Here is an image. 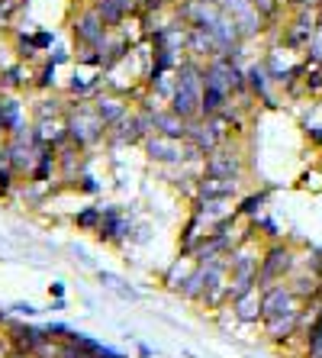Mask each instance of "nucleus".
<instances>
[{
    "mask_svg": "<svg viewBox=\"0 0 322 358\" xmlns=\"http://www.w3.org/2000/svg\"><path fill=\"white\" fill-rule=\"evenodd\" d=\"M239 155H229V152H213L207 162V175L216 178V181H235L239 178Z\"/></svg>",
    "mask_w": 322,
    "mask_h": 358,
    "instance_id": "423d86ee",
    "label": "nucleus"
},
{
    "mask_svg": "<svg viewBox=\"0 0 322 358\" xmlns=\"http://www.w3.org/2000/svg\"><path fill=\"white\" fill-rule=\"evenodd\" d=\"M161 3H165V0H139V7L149 10V13H152V10H161Z\"/></svg>",
    "mask_w": 322,
    "mask_h": 358,
    "instance_id": "412c9836",
    "label": "nucleus"
},
{
    "mask_svg": "<svg viewBox=\"0 0 322 358\" xmlns=\"http://www.w3.org/2000/svg\"><path fill=\"white\" fill-rule=\"evenodd\" d=\"M232 303H235V317L242 323H258L261 320V287H251V291H245L242 297L232 300Z\"/></svg>",
    "mask_w": 322,
    "mask_h": 358,
    "instance_id": "6e6552de",
    "label": "nucleus"
},
{
    "mask_svg": "<svg viewBox=\"0 0 322 358\" xmlns=\"http://www.w3.org/2000/svg\"><path fill=\"white\" fill-rule=\"evenodd\" d=\"M10 339H13L17 352H23V355H39V352L45 349V339H49V336L39 333V329H33V326L13 323L10 326Z\"/></svg>",
    "mask_w": 322,
    "mask_h": 358,
    "instance_id": "39448f33",
    "label": "nucleus"
},
{
    "mask_svg": "<svg viewBox=\"0 0 322 358\" xmlns=\"http://www.w3.org/2000/svg\"><path fill=\"white\" fill-rule=\"evenodd\" d=\"M17 110L13 100H0V129H17Z\"/></svg>",
    "mask_w": 322,
    "mask_h": 358,
    "instance_id": "dca6fc26",
    "label": "nucleus"
},
{
    "mask_svg": "<svg viewBox=\"0 0 322 358\" xmlns=\"http://www.w3.org/2000/svg\"><path fill=\"white\" fill-rule=\"evenodd\" d=\"M200 97H203V78H197V68L193 65H184L181 78H177V87H174V97H171V110L184 120L197 117Z\"/></svg>",
    "mask_w": 322,
    "mask_h": 358,
    "instance_id": "f257e3e1",
    "label": "nucleus"
},
{
    "mask_svg": "<svg viewBox=\"0 0 322 358\" xmlns=\"http://www.w3.org/2000/svg\"><path fill=\"white\" fill-rule=\"evenodd\" d=\"M149 152H152V159H158V162L184 159L181 145H177V139H171V136H155V139H149Z\"/></svg>",
    "mask_w": 322,
    "mask_h": 358,
    "instance_id": "9d476101",
    "label": "nucleus"
},
{
    "mask_svg": "<svg viewBox=\"0 0 322 358\" xmlns=\"http://www.w3.org/2000/svg\"><path fill=\"white\" fill-rule=\"evenodd\" d=\"M293 268H297V255H293V249L284 245V242H274L271 249L265 252V259H261V268H258V287L281 284Z\"/></svg>",
    "mask_w": 322,
    "mask_h": 358,
    "instance_id": "f03ea898",
    "label": "nucleus"
},
{
    "mask_svg": "<svg viewBox=\"0 0 322 358\" xmlns=\"http://www.w3.org/2000/svg\"><path fill=\"white\" fill-rule=\"evenodd\" d=\"M248 87H251V91H255L261 100H268V71H265V68L255 65L251 71H248Z\"/></svg>",
    "mask_w": 322,
    "mask_h": 358,
    "instance_id": "4468645a",
    "label": "nucleus"
},
{
    "mask_svg": "<svg viewBox=\"0 0 322 358\" xmlns=\"http://www.w3.org/2000/svg\"><path fill=\"white\" fill-rule=\"evenodd\" d=\"M84 191H87V194L97 191V184H94V178H84Z\"/></svg>",
    "mask_w": 322,
    "mask_h": 358,
    "instance_id": "b1692460",
    "label": "nucleus"
},
{
    "mask_svg": "<svg viewBox=\"0 0 322 358\" xmlns=\"http://www.w3.org/2000/svg\"><path fill=\"white\" fill-rule=\"evenodd\" d=\"M258 262L261 259H251V255H245V252H235L232 255V284H229V297H242L245 291H251V287H258Z\"/></svg>",
    "mask_w": 322,
    "mask_h": 358,
    "instance_id": "7ed1b4c3",
    "label": "nucleus"
},
{
    "mask_svg": "<svg viewBox=\"0 0 322 358\" xmlns=\"http://www.w3.org/2000/svg\"><path fill=\"white\" fill-rule=\"evenodd\" d=\"M10 191V168L3 165L0 168V194H7Z\"/></svg>",
    "mask_w": 322,
    "mask_h": 358,
    "instance_id": "a211bd4d",
    "label": "nucleus"
},
{
    "mask_svg": "<svg viewBox=\"0 0 322 358\" xmlns=\"http://www.w3.org/2000/svg\"><path fill=\"white\" fill-rule=\"evenodd\" d=\"M52 294H55V297H65V284H52Z\"/></svg>",
    "mask_w": 322,
    "mask_h": 358,
    "instance_id": "393cba45",
    "label": "nucleus"
},
{
    "mask_svg": "<svg viewBox=\"0 0 322 358\" xmlns=\"http://www.w3.org/2000/svg\"><path fill=\"white\" fill-rule=\"evenodd\" d=\"M155 126L161 129V136H171V139H181V136H187V129H184V117H177V113H155Z\"/></svg>",
    "mask_w": 322,
    "mask_h": 358,
    "instance_id": "9b49d317",
    "label": "nucleus"
},
{
    "mask_svg": "<svg viewBox=\"0 0 322 358\" xmlns=\"http://www.w3.org/2000/svg\"><path fill=\"white\" fill-rule=\"evenodd\" d=\"M97 117L103 120V126L107 123H116V120L126 117V110L119 100H97Z\"/></svg>",
    "mask_w": 322,
    "mask_h": 358,
    "instance_id": "f8f14e48",
    "label": "nucleus"
},
{
    "mask_svg": "<svg viewBox=\"0 0 322 358\" xmlns=\"http://www.w3.org/2000/svg\"><path fill=\"white\" fill-rule=\"evenodd\" d=\"M75 36L84 49H97L107 42V23L100 20L97 10H84L81 17L75 20Z\"/></svg>",
    "mask_w": 322,
    "mask_h": 358,
    "instance_id": "20e7f679",
    "label": "nucleus"
},
{
    "mask_svg": "<svg viewBox=\"0 0 322 358\" xmlns=\"http://www.w3.org/2000/svg\"><path fill=\"white\" fill-rule=\"evenodd\" d=\"M136 7H139V0H97V7L94 10H97L100 20H103L107 26H119Z\"/></svg>",
    "mask_w": 322,
    "mask_h": 358,
    "instance_id": "0eeeda50",
    "label": "nucleus"
},
{
    "mask_svg": "<svg viewBox=\"0 0 322 358\" xmlns=\"http://www.w3.org/2000/svg\"><path fill=\"white\" fill-rule=\"evenodd\" d=\"M261 229H265V233L271 236V239H277V226H274V223H268V220H261Z\"/></svg>",
    "mask_w": 322,
    "mask_h": 358,
    "instance_id": "4be33fe9",
    "label": "nucleus"
},
{
    "mask_svg": "<svg viewBox=\"0 0 322 358\" xmlns=\"http://www.w3.org/2000/svg\"><path fill=\"white\" fill-rule=\"evenodd\" d=\"M265 203H268V194H251V197H245L239 207H235V213H239V217H255Z\"/></svg>",
    "mask_w": 322,
    "mask_h": 358,
    "instance_id": "2eb2a0df",
    "label": "nucleus"
},
{
    "mask_svg": "<svg viewBox=\"0 0 322 358\" xmlns=\"http://www.w3.org/2000/svg\"><path fill=\"white\" fill-rule=\"evenodd\" d=\"M306 136H309V142L322 145V126H309V129H306Z\"/></svg>",
    "mask_w": 322,
    "mask_h": 358,
    "instance_id": "aec40b11",
    "label": "nucleus"
},
{
    "mask_svg": "<svg viewBox=\"0 0 322 358\" xmlns=\"http://www.w3.org/2000/svg\"><path fill=\"white\" fill-rule=\"evenodd\" d=\"M33 45H36V49H49V45H52V36L49 33H39L33 39Z\"/></svg>",
    "mask_w": 322,
    "mask_h": 358,
    "instance_id": "6ab92c4d",
    "label": "nucleus"
},
{
    "mask_svg": "<svg viewBox=\"0 0 322 358\" xmlns=\"http://www.w3.org/2000/svg\"><path fill=\"white\" fill-rule=\"evenodd\" d=\"M126 229H129V226H126V220L119 217V210L116 207H107L103 210V223H100V239H107V242H116V239H123L126 236Z\"/></svg>",
    "mask_w": 322,
    "mask_h": 358,
    "instance_id": "1a4fd4ad",
    "label": "nucleus"
},
{
    "mask_svg": "<svg viewBox=\"0 0 322 358\" xmlns=\"http://www.w3.org/2000/svg\"><path fill=\"white\" fill-rule=\"evenodd\" d=\"M52 81H55V62H49V65L39 71V87H49Z\"/></svg>",
    "mask_w": 322,
    "mask_h": 358,
    "instance_id": "f3484780",
    "label": "nucleus"
},
{
    "mask_svg": "<svg viewBox=\"0 0 322 358\" xmlns=\"http://www.w3.org/2000/svg\"><path fill=\"white\" fill-rule=\"evenodd\" d=\"M13 310H17V313H26V317H33L36 313V307H29V303H17Z\"/></svg>",
    "mask_w": 322,
    "mask_h": 358,
    "instance_id": "5701e85b",
    "label": "nucleus"
},
{
    "mask_svg": "<svg viewBox=\"0 0 322 358\" xmlns=\"http://www.w3.org/2000/svg\"><path fill=\"white\" fill-rule=\"evenodd\" d=\"M75 223H78V229H100V223H103V210H97V207L81 210V213L75 217Z\"/></svg>",
    "mask_w": 322,
    "mask_h": 358,
    "instance_id": "ddd939ff",
    "label": "nucleus"
}]
</instances>
